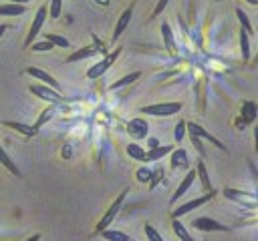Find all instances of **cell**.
<instances>
[{"label": "cell", "mask_w": 258, "mask_h": 241, "mask_svg": "<svg viewBox=\"0 0 258 241\" xmlns=\"http://www.w3.org/2000/svg\"><path fill=\"white\" fill-rule=\"evenodd\" d=\"M196 181V169H189L187 171V175L181 179V183L177 185V189H175V193H173V197H171V203H175L179 197H183L187 191H189V187H191V183Z\"/></svg>", "instance_id": "7c38bea8"}, {"label": "cell", "mask_w": 258, "mask_h": 241, "mask_svg": "<svg viewBox=\"0 0 258 241\" xmlns=\"http://www.w3.org/2000/svg\"><path fill=\"white\" fill-rule=\"evenodd\" d=\"M254 110H256L254 102H246V104H244V110H242V112H244V116H246V120H248V123L254 118Z\"/></svg>", "instance_id": "e575fe53"}, {"label": "cell", "mask_w": 258, "mask_h": 241, "mask_svg": "<svg viewBox=\"0 0 258 241\" xmlns=\"http://www.w3.org/2000/svg\"><path fill=\"white\" fill-rule=\"evenodd\" d=\"M52 116H54V108H50V106H46L44 110H40V116L36 118V123H34L32 127H34L36 131H38V129H40V127H42L44 123H48V120H50Z\"/></svg>", "instance_id": "4316f807"}, {"label": "cell", "mask_w": 258, "mask_h": 241, "mask_svg": "<svg viewBox=\"0 0 258 241\" xmlns=\"http://www.w3.org/2000/svg\"><path fill=\"white\" fill-rule=\"evenodd\" d=\"M60 6H62V0H50V8H48V14L52 20H56L60 16Z\"/></svg>", "instance_id": "4dcf8cb0"}, {"label": "cell", "mask_w": 258, "mask_h": 241, "mask_svg": "<svg viewBox=\"0 0 258 241\" xmlns=\"http://www.w3.org/2000/svg\"><path fill=\"white\" fill-rule=\"evenodd\" d=\"M143 153H145V149H143L141 145H137V143H129V145H127V155H129L131 159L141 161V159H143Z\"/></svg>", "instance_id": "83f0119b"}, {"label": "cell", "mask_w": 258, "mask_h": 241, "mask_svg": "<svg viewBox=\"0 0 258 241\" xmlns=\"http://www.w3.org/2000/svg\"><path fill=\"white\" fill-rule=\"evenodd\" d=\"M119 54H121V48H115V50H113L111 54H107L103 60H99L97 64H93V66L87 70V76H89L91 80H95V78L103 76V74L109 70V66H111L115 60H117V56H119Z\"/></svg>", "instance_id": "3957f363"}, {"label": "cell", "mask_w": 258, "mask_h": 241, "mask_svg": "<svg viewBox=\"0 0 258 241\" xmlns=\"http://www.w3.org/2000/svg\"><path fill=\"white\" fill-rule=\"evenodd\" d=\"M167 2H169V0H157V4H155V8H153V16H151V18L159 16V14H161V10L167 6Z\"/></svg>", "instance_id": "d590c367"}, {"label": "cell", "mask_w": 258, "mask_h": 241, "mask_svg": "<svg viewBox=\"0 0 258 241\" xmlns=\"http://www.w3.org/2000/svg\"><path fill=\"white\" fill-rule=\"evenodd\" d=\"M185 131L189 133V137H196V139H200V141H202V139H204V141H210V143H212L214 147H218L220 151H226V147L220 143V139H216L212 133H208L202 125H198V123H185Z\"/></svg>", "instance_id": "277c9868"}, {"label": "cell", "mask_w": 258, "mask_h": 241, "mask_svg": "<svg viewBox=\"0 0 258 241\" xmlns=\"http://www.w3.org/2000/svg\"><path fill=\"white\" fill-rule=\"evenodd\" d=\"M38 239H40V235H38V233H34L32 237H28V239H24V241H38Z\"/></svg>", "instance_id": "f35d334b"}, {"label": "cell", "mask_w": 258, "mask_h": 241, "mask_svg": "<svg viewBox=\"0 0 258 241\" xmlns=\"http://www.w3.org/2000/svg\"><path fill=\"white\" fill-rule=\"evenodd\" d=\"M196 177H200L202 187H204L206 191H214V189H212V183H210V177H208V171H206V165H204L202 161H200L198 167H196Z\"/></svg>", "instance_id": "603a6c76"}, {"label": "cell", "mask_w": 258, "mask_h": 241, "mask_svg": "<svg viewBox=\"0 0 258 241\" xmlns=\"http://www.w3.org/2000/svg\"><path fill=\"white\" fill-rule=\"evenodd\" d=\"M97 52H105V48H101V46H85V48H79V50H75L73 54H69V58H67V62H79V60H83V58H91V56H95Z\"/></svg>", "instance_id": "4fadbf2b"}, {"label": "cell", "mask_w": 258, "mask_h": 241, "mask_svg": "<svg viewBox=\"0 0 258 241\" xmlns=\"http://www.w3.org/2000/svg\"><path fill=\"white\" fill-rule=\"evenodd\" d=\"M141 78V70H135V72H129V74H125V76H121L119 80H115L109 88L111 90H117V88H121V86H127V84H131V82H135V80H139Z\"/></svg>", "instance_id": "e0dca14e"}, {"label": "cell", "mask_w": 258, "mask_h": 241, "mask_svg": "<svg viewBox=\"0 0 258 241\" xmlns=\"http://www.w3.org/2000/svg\"><path fill=\"white\" fill-rule=\"evenodd\" d=\"M44 40L50 42L52 46H60V48H69V40L60 34H54V32H44Z\"/></svg>", "instance_id": "d4e9b609"}, {"label": "cell", "mask_w": 258, "mask_h": 241, "mask_svg": "<svg viewBox=\"0 0 258 241\" xmlns=\"http://www.w3.org/2000/svg\"><path fill=\"white\" fill-rule=\"evenodd\" d=\"M179 110H181L179 100H175V102H155V104L141 106V112L151 114V116H171V114H177Z\"/></svg>", "instance_id": "7a4b0ae2"}, {"label": "cell", "mask_w": 258, "mask_h": 241, "mask_svg": "<svg viewBox=\"0 0 258 241\" xmlns=\"http://www.w3.org/2000/svg\"><path fill=\"white\" fill-rule=\"evenodd\" d=\"M151 177H153V179H149V185H151V187H155V185H157V181L163 177V169H157L155 173H151Z\"/></svg>", "instance_id": "8d00e7d4"}, {"label": "cell", "mask_w": 258, "mask_h": 241, "mask_svg": "<svg viewBox=\"0 0 258 241\" xmlns=\"http://www.w3.org/2000/svg\"><path fill=\"white\" fill-rule=\"evenodd\" d=\"M99 235H103L107 241H133L129 235H125L123 231H115V229H103Z\"/></svg>", "instance_id": "7402d4cb"}, {"label": "cell", "mask_w": 258, "mask_h": 241, "mask_svg": "<svg viewBox=\"0 0 258 241\" xmlns=\"http://www.w3.org/2000/svg\"><path fill=\"white\" fill-rule=\"evenodd\" d=\"M26 2H28V0H8V4H22V6H24Z\"/></svg>", "instance_id": "74e56055"}, {"label": "cell", "mask_w": 258, "mask_h": 241, "mask_svg": "<svg viewBox=\"0 0 258 241\" xmlns=\"http://www.w3.org/2000/svg\"><path fill=\"white\" fill-rule=\"evenodd\" d=\"M187 167V153L183 149H175L171 151V169H181Z\"/></svg>", "instance_id": "d6986e66"}, {"label": "cell", "mask_w": 258, "mask_h": 241, "mask_svg": "<svg viewBox=\"0 0 258 241\" xmlns=\"http://www.w3.org/2000/svg\"><path fill=\"white\" fill-rule=\"evenodd\" d=\"M127 193H129V191H127V189H123V191L117 195V199L111 203V207L105 211V215L101 217V221H99V223H97V227H95V233H97V235H99L103 229H109V225H111V223H113V219L117 217L119 209L123 207V201H125V195H127Z\"/></svg>", "instance_id": "6da1fadb"}, {"label": "cell", "mask_w": 258, "mask_h": 241, "mask_svg": "<svg viewBox=\"0 0 258 241\" xmlns=\"http://www.w3.org/2000/svg\"><path fill=\"white\" fill-rule=\"evenodd\" d=\"M143 231H145V237H147V241H163V237H161V235L155 231V227H153V225L145 223Z\"/></svg>", "instance_id": "f546056e"}, {"label": "cell", "mask_w": 258, "mask_h": 241, "mask_svg": "<svg viewBox=\"0 0 258 241\" xmlns=\"http://www.w3.org/2000/svg\"><path fill=\"white\" fill-rule=\"evenodd\" d=\"M46 14H48V8L46 6H40L38 10H36V16H34V20H32V24H30V30H28V36H26V46H30L32 44V40L38 36V32H40V28H42V24H44V20H46Z\"/></svg>", "instance_id": "8992f818"}, {"label": "cell", "mask_w": 258, "mask_h": 241, "mask_svg": "<svg viewBox=\"0 0 258 241\" xmlns=\"http://www.w3.org/2000/svg\"><path fill=\"white\" fill-rule=\"evenodd\" d=\"M194 229H200V231H228L226 225H222L220 221L216 219H210V217H198L191 221Z\"/></svg>", "instance_id": "9c48e42d"}, {"label": "cell", "mask_w": 258, "mask_h": 241, "mask_svg": "<svg viewBox=\"0 0 258 241\" xmlns=\"http://www.w3.org/2000/svg\"><path fill=\"white\" fill-rule=\"evenodd\" d=\"M171 229H173V233L177 235V239H179V241H194V237L189 235V231L183 227V223H181L179 219H173Z\"/></svg>", "instance_id": "44dd1931"}, {"label": "cell", "mask_w": 258, "mask_h": 241, "mask_svg": "<svg viewBox=\"0 0 258 241\" xmlns=\"http://www.w3.org/2000/svg\"><path fill=\"white\" fill-rule=\"evenodd\" d=\"M153 147H159V145H157V141H155V139H151V141H149V149H153Z\"/></svg>", "instance_id": "60d3db41"}, {"label": "cell", "mask_w": 258, "mask_h": 241, "mask_svg": "<svg viewBox=\"0 0 258 241\" xmlns=\"http://www.w3.org/2000/svg\"><path fill=\"white\" fill-rule=\"evenodd\" d=\"M246 2H248V4H252V6H256V4H258V0H246Z\"/></svg>", "instance_id": "b9f144b4"}, {"label": "cell", "mask_w": 258, "mask_h": 241, "mask_svg": "<svg viewBox=\"0 0 258 241\" xmlns=\"http://www.w3.org/2000/svg\"><path fill=\"white\" fill-rule=\"evenodd\" d=\"M6 30H8V26H6V24H2V26H0V38L4 36V32H6Z\"/></svg>", "instance_id": "ab89813d"}, {"label": "cell", "mask_w": 258, "mask_h": 241, "mask_svg": "<svg viewBox=\"0 0 258 241\" xmlns=\"http://www.w3.org/2000/svg\"><path fill=\"white\" fill-rule=\"evenodd\" d=\"M26 74L28 76H32V78H36V80H40L42 84H46V86H50V88H54V90H60V84L48 74V72H44L42 68H36V66H28L26 68Z\"/></svg>", "instance_id": "ba28073f"}, {"label": "cell", "mask_w": 258, "mask_h": 241, "mask_svg": "<svg viewBox=\"0 0 258 241\" xmlns=\"http://www.w3.org/2000/svg\"><path fill=\"white\" fill-rule=\"evenodd\" d=\"M224 195H226V197H230V199H234V201H238V203H242V205H248V207H254V205H256V197H254V195H246L244 191L226 189V191H224Z\"/></svg>", "instance_id": "5bb4252c"}, {"label": "cell", "mask_w": 258, "mask_h": 241, "mask_svg": "<svg viewBox=\"0 0 258 241\" xmlns=\"http://www.w3.org/2000/svg\"><path fill=\"white\" fill-rule=\"evenodd\" d=\"M137 181L139 183H149V179H151V171L149 169H145V167H141V169H137Z\"/></svg>", "instance_id": "d6a6232c"}, {"label": "cell", "mask_w": 258, "mask_h": 241, "mask_svg": "<svg viewBox=\"0 0 258 241\" xmlns=\"http://www.w3.org/2000/svg\"><path fill=\"white\" fill-rule=\"evenodd\" d=\"M24 6L22 4H0V16H22Z\"/></svg>", "instance_id": "ffe728a7"}, {"label": "cell", "mask_w": 258, "mask_h": 241, "mask_svg": "<svg viewBox=\"0 0 258 241\" xmlns=\"http://www.w3.org/2000/svg\"><path fill=\"white\" fill-rule=\"evenodd\" d=\"M28 90H30L32 94H36L38 98L46 100V102H58V100H60L58 90H54V88H50V86H46V84H30Z\"/></svg>", "instance_id": "52a82bcc"}, {"label": "cell", "mask_w": 258, "mask_h": 241, "mask_svg": "<svg viewBox=\"0 0 258 241\" xmlns=\"http://www.w3.org/2000/svg\"><path fill=\"white\" fill-rule=\"evenodd\" d=\"M4 125L10 127V129H14L16 133H20L24 137H34L38 133L34 127H28V125H22V123H16V120H4Z\"/></svg>", "instance_id": "ac0fdd59"}, {"label": "cell", "mask_w": 258, "mask_h": 241, "mask_svg": "<svg viewBox=\"0 0 258 241\" xmlns=\"http://www.w3.org/2000/svg\"><path fill=\"white\" fill-rule=\"evenodd\" d=\"M52 48H54V46H52L50 42H46V40L32 44V50H34V52H44V50H52Z\"/></svg>", "instance_id": "836d02e7"}, {"label": "cell", "mask_w": 258, "mask_h": 241, "mask_svg": "<svg viewBox=\"0 0 258 241\" xmlns=\"http://www.w3.org/2000/svg\"><path fill=\"white\" fill-rule=\"evenodd\" d=\"M131 14H133V4H129V6L121 12V16H119V20H117V24H115V30H113V42L119 40V36H121V34L125 32V28L129 26Z\"/></svg>", "instance_id": "8fae6325"}, {"label": "cell", "mask_w": 258, "mask_h": 241, "mask_svg": "<svg viewBox=\"0 0 258 241\" xmlns=\"http://www.w3.org/2000/svg\"><path fill=\"white\" fill-rule=\"evenodd\" d=\"M0 163H2V165H4V167H6V169L12 173V175L20 177V169H18V167H16V163H14V161H12V159L6 155V151H4L2 147H0Z\"/></svg>", "instance_id": "cb8c5ba5"}, {"label": "cell", "mask_w": 258, "mask_h": 241, "mask_svg": "<svg viewBox=\"0 0 258 241\" xmlns=\"http://www.w3.org/2000/svg\"><path fill=\"white\" fill-rule=\"evenodd\" d=\"M171 151H173V147H171V145L153 147V149H149L147 153H143V159H141V161H145V163H149V161H159L163 155H167V153H171Z\"/></svg>", "instance_id": "9a60e30c"}, {"label": "cell", "mask_w": 258, "mask_h": 241, "mask_svg": "<svg viewBox=\"0 0 258 241\" xmlns=\"http://www.w3.org/2000/svg\"><path fill=\"white\" fill-rule=\"evenodd\" d=\"M183 133H185V120H177V125L173 127V139L179 143L183 139Z\"/></svg>", "instance_id": "1f68e13d"}, {"label": "cell", "mask_w": 258, "mask_h": 241, "mask_svg": "<svg viewBox=\"0 0 258 241\" xmlns=\"http://www.w3.org/2000/svg\"><path fill=\"white\" fill-rule=\"evenodd\" d=\"M236 16H238V20H240V24H242V30H244V32H252L250 18H248V14H246L242 8H236Z\"/></svg>", "instance_id": "f1b7e54d"}, {"label": "cell", "mask_w": 258, "mask_h": 241, "mask_svg": "<svg viewBox=\"0 0 258 241\" xmlns=\"http://www.w3.org/2000/svg\"><path fill=\"white\" fill-rule=\"evenodd\" d=\"M238 38H240V52H242V58H244V60H250V38H248V32L240 30Z\"/></svg>", "instance_id": "484cf974"}, {"label": "cell", "mask_w": 258, "mask_h": 241, "mask_svg": "<svg viewBox=\"0 0 258 241\" xmlns=\"http://www.w3.org/2000/svg\"><path fill=\"white\" fill-rule=\"evenodd\" d=\"M127 131H129V135H131L133 139H143V137H147L149 125H147V120H145V118L137 116V118H131V120H129Z\"/></svg>", "instance_id": "30bf717a"}, {"label": "cell", "mask_w": 258, "mask_h": 241, "mask_svg": "<svg viewBox=\"0 0 258 241\" xmlns=\"http://www.w3.org/2000/svg\"><path fill=\"white\" fill-rule=\"evenodd\" d=\"M161 36H163V42H165V48H167V52H169V54H175L173 32H171V28H169V24H167V22H163V24H161Z\"/></svg>", "instance_id": "2e32d148"}, {"label": "cell", "mask_w": 258, "mask_h": 241, "mask_svg": "<svg viewBox=\"0 0 258 241\" xmlns=\"http://www.w3.org/2000/svg\"><path fill=\"white\" fill-rule=\"evenodd\" d=\"M214 191H208L204 197H198V199H191V201H187V203H183V205H179L177 209H173V219H179L181 215H185V213H189L191 209H198V207H202L204 203H208L210 199H214Z\"/></svg>", "instance_id": "5b68a950"}]
</instances>
